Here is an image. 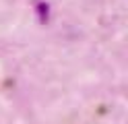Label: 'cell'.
Instances as JSON below:
<instances>
[{
	"instance_id": "cell-1",
	"label": "cell",
	"mask_w": 128,
	"mask_h": 124,
	"mask_svg": "<svg viewBox=\"0 0 128 124\" xmlns=\"http://www.w3.org/2000/svg\"><path fill=\"white\" fill-rule=\"evenodd\" d=\"M37 11H39V15H42L39 19H42V21H46V15H48V6H46V4H39V6H37Z\"/></svg>"
}]
</instances>
